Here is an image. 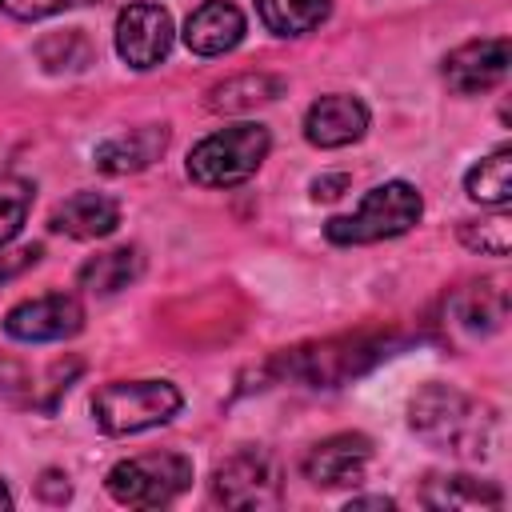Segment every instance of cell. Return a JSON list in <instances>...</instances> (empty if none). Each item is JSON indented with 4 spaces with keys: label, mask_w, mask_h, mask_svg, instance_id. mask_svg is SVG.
Wrapping results in <instances>:
<instances>
[{
    "label": "cell",
    "mask_w": 512,
    "mask_h": 512,
    "mask_svg": "<svg viewBox=\"0 0 512 512\" xmlns=\"http://www.w3.org/2000/svg\"><path fill=\"white\" fill-rule=\"evenodd\" d=\"M408 424L412 432L448 456H464V460H488L496 452L500 440V420L488 404L472 400L468 392L452 388V384H424L412 404H408Z\"/></svg>",
    "instance_id": "6da1fadb"
},
{
    "label": "cell",
    "mask_w": 512,
    "mask_h": 512,
    "mask_svg": "<svg viewBox=\"0 0 512 512\" xmlns=\"http://www.w3.org/2000/svg\"><path fill=\"white\" fill-rule=\"evenodd\" d=\"M424 212V196L416 184L408 180H384L376 188L364 192V200L356 204V212L348 216H332L324 224V236L332 244H376V240H392L404 236Z\"/></svg>",
    "instance_id": "7a4b0ae2"
},
{
    "label": "cell",
    "mask_w": 512,
    "mask_h": 512,
    "mask_svg": "<svg viewBox=\"0 0 512 512\" xmlns=\"http://www.w3.org/2000/svg\"><path fill=\"white\" fill-rule=\"evenodd\" d=\"M272 148V136L264 124H228L212 136H204L192 152H188V176L204 188H232L244 184L248 176H256V168L264 164Z\"/></svg>",
    "instance_id": "3957f363"
},
{
    "label": "cell",
    "mask_w": 512,
    "mask_h": 512,
    "mask_svg": "<svg viewBox=\"0 0 512 512\" xmlns=\"http://www.w3.org/2000/svg\"><path fill=\"white\" fill-rule=\"evenodd\" d=\"M384 356H388V336L356 332V336H336V340H324V344L280 352L272 360V368L284 372V376H296L312 388H336V384L368 372Z\"/></svg>",
    "instance_id": "277c9868"
},
{
    "label": "cell",
    "mask_w": 512,
    "mask_h": 512,
    "mask_svg": "<svg viewBox=\"0 0 512 512\" xmlns=\"http://www.w3.org/2000/svg\"><path fill=\"white\" fill-rule=\"evenodd\" d=\"M184 396L168 380H112L92 396V420L108 436H132L168 424Z\"/></svg>",
    "instance_id": "5b68a950"
},
{
    "label": "cell",
    "mask_w": 512,
    "mask_h": 512,
    "mask_svg": "<svg viewBox=\"0 0 512 512\" xmlns=\"http://www.w3.org/2000/svg\"><path fill=\"white\" fill-rule=\"evenodd\" d=\"M192 484V460L184 452H144L108 468L104 488L128 508H164Z\"/></svg>",
    "instance_id": "8992f818"
},
{
    "label": "cell",
    "mask_w": 512,
    "mask_h": 512,
    "mask_svg": "<svg viewBox=\"0 0 512 512\" xmlns=\"http://www.w3.org/2000/svg\"><path fill=\"white\" fill-rule=\"evenodd\" d=\"M212 500L224 508H268L280 504V476L264 448H236L212 472Z\"/></svg>",
    "instance_id": "52a82bcc"
},
{
    "label": "cell",
    "mask_w": 512,
    "mask_h": 512,
    "mask_svg": "<svg viewBox=\"0 0 512 512\" xmlns=\"http://www.w3.org/2000/svg\"><path fill=\"white\" fill-rule=\"evenodd\" d=\"M172 48V16L160 4H128L116 16V52L128 68L148 72L156 68Z\"/></svg>",
    "instance_id": "ba28073f"
},
{
    "label": "cell",
    "mask_w": 512,
    "mask_h": 512,
    "mask_svg": "<svg viewBox=\"0 0 512 512\" xmlns=\"http://www.w3.org/2000/svg\"><path fill=\"white\" fill-rule=\"evenodd\" d=\"M84 328V308L68 292H44L32 300H20L4 316V332L24 344H44V340H68Z\"/></svg>",
    "instance_id": "9c48e42d"
},
{
    "label": "cell",
    "mask_w": 512,
    "mask_h": 512,
    "mask_svg": "<svg viewBox=\"0 0 512 512\" xmlns=\"http://www.w3.org/2000/svg\"><path fill=\"white\" fill-rule=\"evenodd\" d=\"M508 60H512V44L504 36L468 40L444 56V80L456 96H476L508 76Z\"/></svg>",
    "instance_id": "30bf717a"
},
{
    "label": "cell",
    "mask_w": 512,
    "mask_h": 512,
    "mask_svg": "<svg viewBox=\"0 0 512 512\" xmlns=\"http://www.w3.org/2000/svg\"><path fill=\"white\" fill-rule=\"evenodd\" d=\"M372 460V440L360 432H336L320 444L308 448L304 456V476L316 488H348L364 480V468Z\"/></svg>",
    "instance_id": "8fae6325"
},
{
    "label": "cell",
    "mask_w": 512,
    "mask_h": 512,
    "mask_svg": "<svg viewBox=\"0 0 512 512\" xmlns=\"http://www.w3.org/2000/svg\"><path fill=\"white\" fill-rule=\"evenodd\" d=\"M368 132V108L356 96H320L304 116V140L316 148H344Z\"/></svg>",
    "instance_id": "7c38bea8"
},
{
    "label": "cell",
    "mask_w": 512,
    "mask_h": 512,
    "mask_svg": "<svg viewBox=\"0 0 512 512\" xmlns=\"http://www.w3.org/2000/svg\"><path fill=\"white\" fill-rule=\"evenodd\" d=\"M508 316V288L500 280H472L448 300V320L464 336H492Z\"/></svg>",
    "instance_id": "4fadbf2b"
},
{
    "label": "cell",
    "mask_w": 512,
    "mask_h": 512,
    "mask_svg": "<svg viewBox=\"0 0 512 512\" xmlns=\"http://www.w3.org/2000/svg\"><path fill=\"white\" fill-rule=\"evenodd\" d=\"M244 40V12L228 0H204L184 20V44L196 56H224Z\"/></svg>",
    "instance_id": "5bb4252c"
},
{
    "label": "cell",
    "mask_w": 512,
    "mask_h": 512,
    "mask_svg": "<svg viewBox=\"0 0 512 512\" xmlns=\"http://www.w3.org/2000/svg\"><path fill=\"white\" fill-rule=\"evenodd\" d=\"M164 148H168V124H140L132 132H120V136H108L104 144H96L92 160L108 176H128V172H140L152 160H160Z\"/></svg>",
    "instance_id": "9a60e30c"
},
{
    "label": "cell",
    "mask_w": 512,
    "mask_h": 512,
    "mask_svg": "<svg viewBox=\"0 0 512 512\" xmlns=\"http://www.w3.org/2000/svg\"><path fill=\"white\" fill-rule=\"evenodd\" d=\"M116 224H120V204L104 192H72L48 216V228L72 240H100L116 232Z\"/></svg>",
    "instance_id": "2e32d148"
},
{
    "label": "cell",
    "mask_w": 512,
    "mask_h": 512,
    "mask_svg": "<svg viewBox=\"0 0 512 512\" xmlns=\"http://www.w3.org/2000/svg\"><path fill=\"white\" fill-rule=\"evenodd\" d=\"M420 500L428 508H440V512H496L504 508V492L492 484V480H476V476H464V472H436L424 480L420 488Z\"/></svg>",
    "instance_id": "e0dca14e"
},
{
    "label": "cell",
    "mask_w": 512,
    "mask_h": 512,
    "mask_svg": "<svg viewBox=\"0 0 512 512\" xmlns=\"http://www.w3.org/2000/svg\"><path fill=\"white\" fill-rule=\"evenodd\" d=\"M140 272H144L140 248H128V244H124V248H108V252L84 260L80 272H76V280H80V288L92 292V296H112V292L128 288Z\"/></svg>",
    "instance_id": "ac0fdd59"
},
{
    "label": "cell",
    "mask_w": 512,
    "mask_h": 512,
    "mask_svg": "<svg viewBox=\"0 0 512 512\" xmlns=\"http://www.w3.org/2000/svg\"><path fill=\"white\" fill-rule=\"evenodd\" d=\"M284 92V84L276 76H264V72H244V76H232L224 84H216L208 92V108L212 112H252L268 100H276Z\"/></svg>",
    "instance_id": "d6986e66"
},
{
    "label": "cell",
    "mask_w": 512,
    "mask_h": 512,
    "mask_svg": "<svg viewBox=\"0 0 512 512\" xmlns=\"http://www.w3.org/2000/svg\"><path fill=\"white\" fill-rule=\"evenodd\" d=\"M256 12L276 36H304L320 28L332 12V0H256Z\"/></svg>",
    "instance_id": "ffe728a7"
},
{
    "label": "cell",
    "mask_w": 512,
    "mask_h": 512,
    "mask_svg": "<svg viewBox=\"0 0 512 512\" xmlns=\"http://www.w3.org/2000/svg\"><path fill=\"white\" fill-rule=\"evenodd\" d=\"M464 188H468L472 200L492 204V208H504L508 196H512V148L500 144L480 164H472L468 176H464Z\"/></svg>",
    "instance_id": "44dd1931"
},
{
    "label": "cell",
    "mask_w": 512,
    "mask_h": 512,
    "mask_svg": "<svg viewBox=\"0 0 512 512\" xmlns=\"http://www.w3.org/2000/svg\"><path fill=\"white\" fill-rule=\"evenodd\" d=\"M92 40L80 32V28H68V32H52L36 44V56L48 72H80L92 64Z\"/></svg>",
    "instance_id": "7402d4cb"
},
{
    "label": "cell",
    "mask_w": 512,
    "mask_h": 512,
    "mask_svg": "<svg viewBox=\"0 0 512 512\" xmlns=\"http://www.w3.org/2000/svg\"><path fill=\"white\" fill-rule=\"evenodd\" d=\"M460 240H464L472 252L508 256V252H512V216H508L504 208H496L492 216L464 220V224H460Z\"/></svg>",
    "instance_id": "603a6c76"
},
{
    "label": "cell",
    "mask_w": 512,
    "mask_h": 512,
    "mask_svg": "<svg viewBox=\"0 0 512 512\" xmlns=\"http://www.w3.org/2000/svg\"><path fill=\"white\" fill-rule=\"evenodd\" d=\"M32 196H36V188H32L24 176L0 172V248H4V244L20 232V224L28 220Z\"/></svg>",
    "instance_id": "cb8c5ba5"
},
{
    "label": "cell",
    "mask_w": 512,
    "mask_h": 512,
    "mask_svg": "<svg viewBox=\"0 0 512 512\" xmlns=\"http://www.w3.org/2000/svg\"><path fill=\"white\" fill-rule=\"evenodd\" d=\"M76 4H88V0H0V12H8L16 20H44V16H56Z\"/></svg>",
    "instance_id": "d4e9b609"
},
{
    "label": "cell",
    "mask_w": 512,
    "mask_h": 512,
    "mask_svg": "<svg viewBox=\"0 0 512 512\" xmlns=\"http://www.w3.org/2000/svg\"><path fill=\"white\" fill-rule=\"evenodd\" d=\"M40 256H44L40 244H24V248H12V252H0V284L12 280V276H20V272H28Z\"/></svg>",
    "instance_id": "484cf974"
},
{
    "label": "cell",
    "mask_w": 512,
    "mask_h": 512,
    "mask_svg": "<svg viewBox=\"0 0 512 512\" xmlns=\"http://www.w3.org/2000/svg\"><path fill=\"white\" fill-rule=\"evenodd\" d=\"M344 188H348V176H344V172L316 176V180H312V200H336Z\"/></svg>",
    "instance_id": "4316f807"
},
{
    "label": "cell",
    "mask_w": 512,
    "mask_h": 512,
    "mask_svg": "<svg viewBox=\"0 0 512 512\" xmlns=\"http://www.w3.org/2000/svg\"><path fill=\"white\" fill-rule=\"evenodd\" d=\"M44 500H68V480L60 472H44V480L36 484Z\"/></svg>",
    "instance_id": "83f0119b"
},
{
    "label": "cell",
    "mask_w": 512,
    "mask_h": 512,
    "mask_svg": "<svg viewBox=\"0 0 512 512\" xmlns=\"http://www.w3.org/2000/svg\"><path fill=\"white\" fill-rule=\"evenodd\" d=\"M348 508H392V500L388 496H356V500H348Z\"/></svg>",
    "instance_id": "f1b7e54d"
},
{
    "label": "cell",
    "mask_w": 512,
    "mask_h": 512,
    "mask_svg": "<svg viewBox=\"0 0 512 512\" xmlns=\"http://www.w3.org/2000/svg\"><path fill=\"white\" fill-rule=\"evenodd\" d=\"M0 508H12V492H8V484H4V476H0Z\"/></svg>",
    "instance_id": "f546056e"
}]
</instances>
